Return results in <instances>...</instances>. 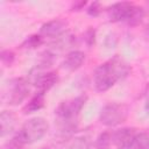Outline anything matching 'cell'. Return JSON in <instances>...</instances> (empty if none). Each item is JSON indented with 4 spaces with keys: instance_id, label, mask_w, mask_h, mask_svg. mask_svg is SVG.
<instances>
[{
    "instance_id": "6da1fadb",
    "label": "cell",
    "mask_w": 149,
    "mask_h": 149,
    "mask_svg": "<svg viewBox=\"0 0 149 149\" xmlns=\"http://www.w3.org/2000/svg\"><path fill=\"white\" fill-rule=\"evenodd\" d=\"M130 69L128 64L120 57H114L100 64L93 73V86L97 92H106L115 85V83L128 76Z\"/></svg>"
},
{
    "instance_id": "7a4b0ae2",
    "label": "cell",
    "mask_w": 149,
    "mask_h": 149,
    "mask_svg": "<svg viewBox=\"0 0 149 149\" xmlns=\"http://www.w3.org/2000/svg\"><path fill=\"white\" fill-rule=\"evenodd\" d=\"M87 101L86 94H80L74 98L62 101L55 109L56 120L59 122L63 130H72L76 126L77 118Z\"/></svg>"
},
{
    "instance_id": "3957f363",
    "label": "cell",
    "mask_w": 149,
    "mask_h": 149,
    "mask_svg": "<svg viewBox=\"0 0 149 149\" xmlns=\"http://www.w3.org/2000/svg\"><path fill=\"white\" fill-rule=\"evenodd\" d=\"M48 129H49V123L44 118L34 116L27 120L15 135L27 146L40 141L47 134Z\"/></svg>"
},
{
    "instance_id": "277c9868",
    "label": "cell",
    "mask_w": 149,
    "mask_h": 149,
    "mask_svg": "<svg viewBox=\"0 0 149 149\" xmlns=\"http://www.w3.org/2000/svg\"><path fill=\"white\" fill-rule=\"evenodd\" d=\"M129 114V108L121 102L106 104L99 114V121L106 127H115L123 123Z\"/></svg>"
},
{
    "instance_id": "5b68a950",
    "label": "cell",
    "mask_w": 149,
    "mask_h": 149,
    "mask_svg": "<svg viewBox=\"0 0 149 149\" xmlns=\"http://www.w3.org/2000/svg\"><path fill=\"white\" fill-rule=\"evenodd\" d=\"M30 92V83L28 79L20 77L9 80L7 90V104L10 106H17L23 102Z\"/></svg>"
},
{
    "instance_id": "8992f818",
    "label": "cell",
    "mask_w": 149,
    "mask_h": 149,
    "mask_svg": "<svg viewBox=\"0 0 149 149\" xmlns=\"http://www.w3.org/2000/svg\"><path fill=\"white\" fill-rule=\"evenodd\" d=\"M136 5L128 1L115 2L107 8V16L111 22H125L128 23L130 20Z\"/></svg>"
},
{
    "instance_id": "52a82bcc",
    "label": "cell",
    "mask_w": 149,
    "mask_h": 149,
    "mask_svg": "<svg viewBox=\"0 0 149 149\" xmlns=\"http://www.w3.org/2000/svg\"><path fill=\"white\" fill-rule=\"evenodd\" d=\"M68 27V22L62 19H55L42 24L40 28V35L43 38H59L63 36Z\"/></svg>"
},
{
    "instance_id": "ba28073f",
    "label": "cell",
    "mask_w": 149,
    "mask_h": 149,
    "mask_svg": "<svg viewBox=\"0 0 149 149\" xmlns=\"http://www.w3.org/2000/svg\"><path fill=\"white\" fill-rule=\"evenodd\" d=\"M136 134H137V129L134 127L119 128L115 132H112L113 144L118 149H128Z\"/></svg>"
},
{
    "instance_id": "9c48e42d",
    "label": "cell",
    "mask_w": 149,
    "mask_h": 149,
    "mask_svg": "<svg viewBox=\"0 0 149 149\" xmlns=\"http://www.w3.org/2000/svg\"><path fill=\"white\" fill-rule=\"evenodd\" d=\"M58 72L57 71H48L41 74H37V77L34 80V86L36 87V92L47 93L50 88H52L58 83Z\"/></svg>"
},
{
    "instance_id": "30bf717a",
    "label": "cell",
    "mask_w": 149,
    "mask_h": 149,
    "mask_svg": "<svg viewBox=\"0 0 149 149\" xmlns=\"http://www.w3.org/2000/svg\"><path fill=\"white\" fill-rule=\"evenodd\" d=\"M86 55L84 51L80 50H72L70 51L62 62V68L68 71H76L85 63Z\"/></svg>"
},
{
    "instance_id": "8fae6325",
    "label": "cell",
    "mask_w": 149,
    "mask_h": 149,
    "mask_svg": "<svg viewBox=\"0 0 149 149\" xmlns=\"http://www.w3.org/2000/svg\"><path fill=\"white\" fill-rule=\"evenodd\" d=\"M0 125H1V136L5 137L9 134L15 126V115L10 111H2L0 115Z\"/></svg>"
},
{
    "instance_id": "7c38bea8",
    "label": "cell",
    "mask_w": 149,
    "mask_h": 149,
    "mask_svg": "<svg viewBox=\"0 0 149 149\" xmlns=\"http://www.w3.org/2000/svg\"><path fill=\"white\" fill-rule=\"evenodd\" d=\"M44 101H45V93L36 92V93L31 97V99L26 104V106H24V108H23V112H24L26 114L37 112V111H40V109L44 106Z\"/></svg>"
},
{
    "instance_id": "4fadbf2b",
    "label": "cell",
    "mask_w": 149,
    "mask_h": 149,
    "mask_svg": "<svg viewBox=\"0 0 149 149\" xmlns=\"http://www.w3.org/2000/svg\"><path fill=\"white\" fill-rule=\"evenodd\" d=\"M128 149H149V130L137 132Z\"/></svg>"
},
{
    "instance_id": "5bb4252c",
    "label": "cell",
    "mask_w": 149,
    "mask_h": 149,
    "mask_svg": "<svg viewBox=\"0 0 149 149\" xmlns=\"http://www.w3.org/2000/svg\"><path fill=\"white\" fill-rule=\"evenodd\" d=\"M113 144L112 141V132H102L98 135V137L94 141V149H109Z\"/></svg>"
},
{
    "instance_id": "9a60e30c",
    "label": "cell",
    "mask_w": 149,
    "mask_h": 149,
    "mask_svg": "<svg viewBox=\"0 0 149 149\" xmlns=\"http://www.w3.org/2000/svg\"><path fill=\"white\" fill-rule=\"evenodd\" d=\"M90 147H91L90 137L86 135H81L74 137L65 149H90Z\"/></svg>"
},
{
    "instance_id": "2e32d148",
    "label": "cell",
    "mask_w": 149,
    "mask_h": 149,
    "mask_svg": "<svg viewBox=\"0 0 149 149\" xmlns=\"http://www.w3.org/2000/svg\"><path fill=\"white\" fill-rule=\"evenodd\" d=\"M43 41H44V38L40 34H34V35L28 36L24 40V42L21 44V47L26 48V49H35V48L40 47L43 43Z\"/></svg>"
},
{
    "instance_id": "e0dca14e",
    "label": "cell",
    "mask_w": 149,
    "mask_h": 149,
    "mask_svg": "<svg viewBox=\"0 0 149 149\" xmlns=\"http://www.w3.org/2000/svg\"><path fill=\"white\" fill-rule=\"evenodd\" d=\"M0 58H1V62H2L3 65L10 66V65L13 64L14 59H15V54H14L12 50H9V49H5V50L1 51Z\"/></svg>"
},
{
    "instance_id": "ac0fdd59",
    "label": "cell",
    "mask_w": 149,
    "mask_h": 149,
    "mask_svg": "<svg viewBox=\"0 0 149 149\" xmlns=\"http://www.w3.org/2000/svg\"><path fill=\"white\" fill-rule=\"evenodd\" d=\"M6 149H26V144H24L16 135H14V136L6 143Z\"/></svg>"
},
{
    "instance_id": "d6986e66",
    "label": "cell",
    "mask_w": 149,
    "mask_h": 149,
    "mask_svg": "<svg viewBox=\"0 0 149 149\" xmlns=\"http://www.w3.org/2000/svg\"><path fill=\"white\" fill-rule=\"evenodd\" d=\"M101 10H102L101 3H100V2H98V1L92 2V3L87 7V9H86L87 14H88L90 16H92V17H97V16H99V15H100V13H101Z\"/></svg>"
},
{
    "instance_id": "ffe728a7",
    "label": "cell",
    "mask_w": 149,
    "mask_h": 149,
    "mask_svg": "<svg viewBox=\"0 0 149 149\" xmlns=\"http://www.w3.org/2000/svg\"><path fill=\"white\" fill-rule=\"evenodd\" d=\"M84 41H85V43L88 47H92L95 43V30L92 27H90L85 31V34H84Z\"/></svg>"
},
{
    "instance_id": "44dd1931",
    "label": "cell",
    "mask_w": 149,
    "mask_h": 149,
    "mask_svg": "<svg viewBox=\"0 0 149 149\" xmlns=\"http://www.w3.org/2000/svg\"><path fill=\"white\" fill-rule=\"evenodd\" d=\"M86 1H77V2H73L72 6H71V10H76V12H79L81 9H84V7L86 6Z\"/></svg>"
},
{
    "instance_id": "7402d4cb",
    "label": "cell",
    "mask_w": 149,
    "mask_h": 149,
    "mask_svg": "<svg viewBox=\"0 0 149 149\" xmlns=\"http://www.w3.org/2000/svg\"><path fill=\"white\" fill-rule=\"evenodd\" d=\"M143 36H144V38L147 40V41H149V23L144 27V29H143Z\"/></svg>"
},
{
    "instance_id": "603a6c76",
    "label": "cell",
    "mask_w": 149,
    "mask_h": 149,
    "mask_svg": "<svg viewBox=\"0 0 149 149\" xmlns=\"http://www.w3.org/2000/svg\"><path fill=\"white\" fill-rule=\"evenodd\" d=\"M147 108H148V109H149V99H148V100H147Z\"/></svg>"
},
{
    "instance_id": "cb8c5ba5",
    "label": "cell",
    "mask_w": 149,
    "mask_h": 149,
    "mask_svg": "<svg viewBox=\"0 0 149 149\" xmlns=\"http://www.w3.org/2000/svg\"><path fill=\"white\" fill-rule=\"evenodd\" d=\"M41 149H49V148H41Z\"/></svg>"
},
{
    "instance_id": "d4e9b609",
    "label": "cell",
    "mask_w": 149,
    "mask_h": 149,
    "mask_svg": "<svg viewBox=\"0 0 149 149\" xmlns=\"http://www.w3.org/2000/svg\"><path fill=\"white\" fill-rule=\"evenodd\" d=\"M148 88H149V85H148Z\"/></svg>"
}]
</instances>
